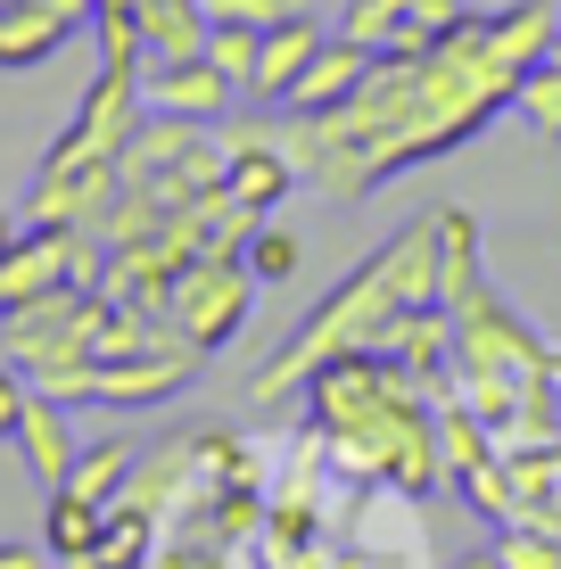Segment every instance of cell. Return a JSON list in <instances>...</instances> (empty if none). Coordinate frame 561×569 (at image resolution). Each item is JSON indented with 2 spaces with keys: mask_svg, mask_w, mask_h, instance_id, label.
<instances>
[{
  "mask_svg": "<svg viewBox=\"0 0 561 569\" xmlns=\"http://www.w3.org/2000/svg\"><path fill=\"white\" fill-rule=\"evenodd\" d=\"M132 470H141V446H132V438H91L83 455H74V470H67V496L116 503V496L132 487Z\"/></svg>",
  "mask_w": 561,
  "mask_h": 569,
  "instance_id": "cell-15",
  "label": "cell"
},
{
  "mask_svg": "<svg viewBox=\"0 0 561 569\" xmlns=\"http://www.w3.org/2000/svg\"><path fill=\"white\" fill-rule=\"evenodd\" d=\"M74 17L58 9H33V0H0V67H42L58 42H74Z\"/></svg>",
  "mask_w": 561,
  "mask_h": 569,
  "instance_id": "cell-14",
  "label": "cell"
},
{
  "mask_svg": "<svg viewBox=\"0 0 561 569\" xmlns=\"http://www.w3.org/2000/svg\"><path fill=\"white\" fill-rule=\"evenodd\" d=\"M0 569H50V545H0Z\"/></svg>",
  "mask_w": 561,
  "mask_h": 569,
  "instance_id": "cell-22",
  "label": "cell"
},
{
  "mask_svg": "<svg viewBox=\"0 0 561 569\" xmlns=\"http://www.w3.org/2000/svg\"><path fill=\"white\" fill-rule=\"evenodd\" d=\"M26 405H33V380L17 363H0V438H17V421H26Z\"/></svg>",
  "mask_w": 561,
  "mask_h": 569,
  "instance_id": "cell-21",
  "label": "cell"
},
{
  "mask_svg": "<svg viewBox=\"0 0 561 569\" xmlns=\"http://www.w3.org/2000/svg\"><path fill=\"white\" fill-rule=\"evenodd\" d=\"M199 9H207V26H273L298 0H199Z\"/></svg>",
  "mask_w": 561,
  "mask_h": 569,
  "instance_id": "cell-20",
  "label": "cell"
},
{
  "mask_svg": "<svg viewBox=\"0 0 561 569\" xmlns=\"http://www.w3.org/2000/svg\"><path fill=\"white\" fill-rule=\"evenodd\" d=\"M454 17H462V0H347L339 33L372 58H404V50H430Z\"/></svg>",
  "mask_w": 561,
  "mask_h": 569,
  "instance_id": "cell-6",
  "label": "cell"
},
{
  "mask_svg": "<svg viewBox=\"0 0 561 569\" xmlns=\"http://www.w3.org/2000/svg\"><path fill=\"white\" fill-rule=\"evenodd\" d=\"M372 67L380 58L372 50H355L347 33H331V42L314 50V67L298 74V91H289V108H305V116H331V108H347L363 83H372Z\"/></svg>",
  "mask_w": 561,
  "mask_h": 569,
  "instance_id": "cell-10",
  "label": "cell"
},
{
  "mask_svg": "<svg viewBox=\"0 0 561 569\" xmlns=\"http://www.w3.org/2000/svg\"><path fill=\"white\" fill-rule=\"evenodd\" d=\"M248 272H257V281H289V272H298V231H281V223H257L248 231Z\"/></svg>",
  "mask_w": 561,
  "mask_h": 569,
  "instance_id": "cell-18",
  "label": "cell"
},
{
  "mask_svg": "<svg viewBox=\"0 0 561 569\" xmlns=\"http://www.w3.org/2000/svg\"><path fill=\"white\" fill-rule=\"evenodd\" d=\"M454 569H504V561H495V545H488V553H462Z\"/></svg>",
  "mask_w": 561,
  "mask_h": 569,
  "instance_id": "cell-23",
  "label": "cell"
},
{
  "mask_svg": "<svg viewBox=\"0 0 561 569\" xmlns=\"http://www.w3.org/2000/svg\"><path fill=\"white\" fill-rule=\"evenodd\" d=\"M553 42H561V0H520V9H495L488 17V50L504 58L512 74L545 67Z\"/></svg>",
  "mask_w": 561,
  "mask_h": 569,
  "instance_id": "cell-11",
  "label": "cell"
},
{
  "mask_svg": "<svg viewBox=\"0 0 561 569\" xmlns=\"http://www.w3.org/2000/svg\"><path fill=\"white\" fill-rule=\"evenodd\" d=\"M207 347H190L182 330H158L149 347H132V356H108L91 371V405H108V413H149V405L182 397L190 380H199Z\"/></svg>",
  "mask_w": 561,
  "mask_h": 569,
  "instance_id": "cell-5",
  "label": "cell"
},
{
  "mask_svg": "<svg viewBox=\"0 0 561 569\" xmlns=\"http://www.w3.org/2000/svg\"><path fill=\"white\" fill-rule=\"evenodd\" d=\"M100 537H108V503H83V496H67V487H50V512H42L50 561L91 569V561H100Z\"/></svg>",
  "mask_w": 561,
  "mask_h": 569,
  "instance_id": "cell-12",
  "label": "cell"
},
{
  "mask_svg": "<svg viewBox=\"0 0 561 569\" xmlns=\"http://www.w3.org/2000/svg\"><path fill=\"white\" fill-rule=\"evenodd\" d=\"M495 561L504 569H561V528H529V520L495 528Z\"/></svg>",
  "mask_w": 561,
  "mask_h": 569,
  "instance_id": "cell-16",
  "label": "cell"
},
{
  "mask_svg": "<svg viewBox=\"0 0 561 569\" xmlns=\"http://www.w3.org/2000/svg\"><path fill=\"white\" fill-rule=\"evenodd\" d=\"M9 248H17V223H9V214H0V257H9Z\"/></svg>",
  "mask_w": 561,
  "mask_h": 569,
  "instance_id": "cell-24",
  "label": "cell"
},
{
  "mask_svg": "<svg viewBox=\"0 0 561 569\" xmlns=\"http://www.w3.org/2000/svg\"><path fill=\"white\" fill-rule=\"evenodd\" d=\"M314 50H322V17L305 9V0H298V9H281L273 26L257 33V67H248L240 100L248 108H289V91H298V74L314 67Z\"/></svg>",
  "mask_w": 561,
  "mask_h": 569,
  "instance_id": "cell-7",
  "label": "cell"
},
{
  "mask_svg": "<svg viewBox=\"0 0 561 569\" xmlns=\"http://www.w3.org/2000/svg\"><path fill=\"white\" fill-rule=\"evenodd\" d=\"M520 116H529L537 132H553V141H561V58H545V67L520 74Z\"/></svg>",
  "mask_w": 561,
  "mask_h": 569,
  "instance_id": "cell-17",
  "label": "cell"
},
{
  "mask_svg": "<svg viewBox=\"0 0 561 569\" xmlns=\"http://www.w3.org/2000/svg\"><path fill=\"white\" fill-rule=\"evenodd\" d=\"M430 298H438V214H421V223L397 231L389 257L355 264L331 298H322V306L281 339V356L257 371V405L298 397V388L314 380L331 356H363V347H380L404 306H430Z\"/></svg>",
  "mask_w": 561,
  "mask_h": 569,
  "instance_id": "cell-2",
  "label": "cell"
},
{
  "mask_svg": "<svg viewBox=\"0 0 561 569\" xmlns=\"http://www.w3.org/2000/svg\"><path fill=\"white\" fill-rule=\"evenodd\" d=\"M257 33L264 26H216V33H207V58H216L240 91H248V67H257Z\"/></svg>",
  "mask_w": 561,
  "mask_h": 569,
  "instance_id": "cell-19",
  "label": "cell"
},
{
  "mask_svg": "<svg viewBox=\"0 0 561 569\" xmlns=\"http://www.w3.org/2000/svg\"><path fill=\"white\" fill-rule=\"evenodd\" d=\"M504 470H512L520 520H529V528H561V438H545V446H512Z\"/></svg>",
  "mask_w": 561,
  "mask_h": 569,
  "instance_id": "cell-13",
  "label": "cell"
},
{
  "mask_svg": "<svg viewBox=\"0 0 561 569\" xmlns=\"http://www.w3.org/2000/svg\"><path fill=\"white\" fill-rule=\"evenodd\" d=\"M305 429H314L322 462L355 487H397V496H430L447 479V455H438V405H421V388L380 356H331L305 380Z\"/></svg>",
  "mask_w": 561,
  "mask_h": 569,
  "instance_id": "cell-1",
  "label": "cell"
},
{
  "mask_svg": "<svg viewBox=\"0 0 561 569\" xmlns=\"http://www.w3.org/2000/svg\"><path fill=\"white\" fill-rule=\"evenodd\" d=\"M257 272H248L240 248H207V257H190L182 264V281H173V298H166V330H182L190 347H231L248 330V313H257Z\"/></svg>",
  "mask_w": 561,
  "mask_h": 569,
  "instance_id": "cell-3",
  "label": "cell"
},
{
  "mask_svg": "<svg viewBox=\"0 0 561 569\" xmlns=\"http://www.w3.org/2000/svg\"><path fill=\"white\" fill-rule=\"evenodd\" d=\"M141 67H108L100 58V74H91V91H83V108H74V124L50 141L42 166H91V157H124L132 149V132H141Z\"/></svg>",
  "mask_w": 561,
  "mask_h": 569,
  "instance_id": "cell-4",
  "label": "cell"
},
{
  "mask_svg": "<svg viewBox=\"0 0 561 569\" xmlns=\"http://www.w3.org/2000/svg\"><path fill=\"white\" fill-rule=\"evenodd\" d=\"M17 455H26V470H33V487H67V470H74V455H83V438H74V421H67V405L58 397H42L33 388V405H26V421H17Z\"/></svg>",
  "mask_w": 561,
  "mask_h": 569,
  "instance_id": "cell-9",
  "label": "cell"
},
{
  "mask_svg": "<svg viewBox=\"0 0 561 569\" xmlns=\"http://www.w3.org/2000/svg\"><path fill=\"white\" fill-rule=\"evenodd\" d=\"M141 100H149V116H190V124H216V116L240 100V83H231L207 50H190V58H149V67H141Z\"/></svg>",
  "mask_w": 561,
  "mask_h": 569,
  "instance_id": "cell-8",
  "label": "cell"
}]
</instances>
